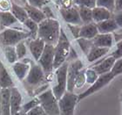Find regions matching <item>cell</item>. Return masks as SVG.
<instances>
[{"mask_svg": "<svg viewBox=\"0 0 122 115\" xmlns=\"http://www.w3.org/2000/svg\"><path fill=\"white\" fill-rule=\"evenodd\" d=\"M60 14L64 20L67 24L71 25H78V26H82L81 19L79 17L78 6H71L69 8H61Z\"/></svg>", "mask_w": 122, "mask_h": 115, "instance_id": "cell-11", "label": "cell"}, {"mask_svg": "<svg viewBox=\"0 0 122 115\" xmlns=\"http://www.w3.org/2000/svg\"><path fill=\"white\" fill-rule=\"evenodd\" d=\"M10 88L1 89V115H10Z\"/></svg>", "mask_w": 122, "mask_h": 115, "instance_id": "cell-17", "label": "cell"}, {"mask_svg": "<svg viewBox=\"0 0 122 115\" xmlns=\"http://www.w3.org/2000/svg\"><path fill=\"white\" fill-rule=\"evenodd\" d=\"M112 34H113V40H114V42H118L119 41L122 40V29H119L118 31L114 32Z\"/></svg>", "mask_w": 122, "mask_h": 115, "instance_id": "cell-44", "label": "cell"}, {"mask_svg": "<svg viewBox=\"0 0 122 115\" xmlns=\"http://www.w3.org/2000/svg\"><path fill=\"white\" fill-rule=\"evenodd\" d=\"M84 69V65L79 59H77L75 61H71L68 64L67 69V86L66 91L70 92H73L75 88V81H76L77 76L79 72Z\"/></svg>", "mask_w": 122, "mask_h": 115, "instance_id": "cell-9", "label": "cell"}, {"mask_svg": "<svg viewBox=\"0 0 122 115\" xmlns=\"http://www.w3.org/2000/svg\"><path fill=\"white\" fill-rule=\"evenodd\" d=\"M21 1H22L24 4H26V0H21Z\"/></svg>", "mask_w": 122, "mask_h": 115, "instance_id": "cell-50", "label": "cell"}, {"mask_svg": "<svg viewBox=\"0 0 122 115\" xmlns=\"http://www.w3.org/2000/svg\"><path fill=\"white\" fill-rule=\"evenodd\" d=\"M86 84V69H82L79 72V74L77 76L76 81H75V87L80 88Z\"/></svg>", "mask_w": 122, "mask_h": 115, "instance_id": "cell-35", "label": "cell"}, {"mask_svg": "<svg viewBox=\"0 0 122 115\" xmlns=\"http://www.w3.org/2000/svg\"><path fill=\"white\" fill-rule=\"evenodd\" d=\"M27 2H28V5H31L33 7L41 9L47 4L48 0H26V3Z\"/></svg>", "mask_w": 122, "mask_h": 115, "instance_id": "cell-38", "label": "cell"}, {"mask_svg": "<svg viewBox=\"0 0 122 115\" xmlns=\"http://www.w3.org/2000/svg\"><path fill=\"white\" fill-rule=\"evenodd\" d=\"M110 51V48H99V47L92 46L90 49L89 53L86 54V59L89 62L97 61L99 59L105 57Z\"/></svg>", "mask_w": 122, "mask_h": 115, "instance_id": "cell-19", "label": "cell"}, {"mask_svg": "<svg viewBox=\"0 0 122 115\" xmlns=\"http://www.w3.org/2000/svg\"><path fill=\"white\" fill-rule=\"evenodd\" d=\"M16 115H27V114H26V113L23 112V111H19V112H18Z\"/></svg>", "mask_w": 122, "mask_h": 115, "instance_id": "cell-47", "label": "cell"}, {"mask_svg": "<svg viewBox=\"0 0 122 115\" xmlns=\"http://www.w3.org/2000/svg\"><path fill=\"white\" fill-rule=\"evenodd\" d=\"M11 13L13 14V16L15 17L17 20L20 21L22 23H24L27 18H29L25 8L21 7L15 3L11 4Z\"/></svg>", "mask_w": 122, "mask_h": 115, "instance_id": "cell-24", "label": "cell"}, {"mask_svg": "<svg viewBox=\"0 0 122 115\" xmlns=\"http://www.w3.org/2000/svg\"><path fill=\"white\" fill-rule=\"evenodd\" d=\"M60 115H74L75 107L78 101V95L74 94L73 92L66 91L62 97L58 100Z\"/></svg>", "mask_w": 122, "mask_h": 115, "instance_id": "cell-6", "label": "cell"}, {"mask_svg": "<svg viewBox=\"0 0 122 115\" xmlns=\"http://www.w3.org/2000/svg\"><path fill=\"white\" fill-rule=\"evenodd\" d=\"M60 24L56 18H46L38 24V37L45 43L55 46L60 33Z\"/></svg>", "mask_w": 122, "mask_h": 115, "instance_id": "cell-1", "label": "cell"}, {"mask_svg": "<svg viewBox=\"0 0 122 115\" xmlns=\"http://www.w3.org/2000/svg\"><path fill=\"white\" fill-rule=\"evenodd\" d=\"M98 77H99V75L97 74L92 68L86 69V83L92 85L98 79Z\"/></svg>", "mask_w": 122, "mask_h": 115, "instance_id": "cell-31", "label": "cell"}, {"mask_svg": "<svg viewBox=\"0 0 122 115\" xmlns=\"http://www.w3.org/2000/svg\"><path fill=\"white\" fill-rule=\"evenodd\" d=\"M96 26L99 33H113L120 29L113 18L96 23Z\"/></svg>", "mask_w": 122, "mask_h": 115, "instance_id": "cell-16", "label": "cell"}, {"mask_svg": "<svg viewBox=\"0 0 122 115\" xmlns=\"http://www.w3.org/2000/svg\"><path fill=\"white\" fill-rule=\"evenodd\" d=\"M111 56H112L115 60L120 59L122 57V40L116 42V46H115V49L112 51V53L109 54Z\"/></svg>", "mask_w": 122, "mask_h": 115, "instance_id": "cell-36", "label": "cell"}, {"mask_svg": "<svg viewBox=\"0 0 122 115\" xmlns=\"http://www.w3.org/2000/svg\"><path fill=\"white\" fill-rule=\"evenodd\" d=\"M27 38H31L30 32L8 28L0 33V45L4 48L13 47Z\"/></svg>", "mask_w": 122, "mask_h": 115, "instance_id": "cell-3", "label": "cell"}, {"mask_svg": "<svg viewBox=\"0 0 122 115\" xmlns=\"http://www.w3.org/2000/svg\"><path fill=\"white\" fill-rule=\"evenodd\" d=\"M26 114L27 115H47L46 113V112L42 109V107H41L40 105H38V106H36L35 108L31 109V110L29 111Z\"/></svg>", "mask_w": 122, "mask_h": 115, "instance_id": "cell-42", "label": "cell"}, {"mask_svg": "<svg viewBox=\"0 0 122 115\" xmlns=\"http://www.w3.org/2000/svg\"><path fill=\"white\" fill-rule=\"evenodd\" d=\"M38 61L45 72V74H51L54 69V46L46 44L43 53Z\"/></svg>", "mask_w": 122, "mask_h": 115, "instance_id": "cell-8", "label": "cell"}, {"mask_svg": "<svg viewBox=\"0 0 122 115\" xmlns=\"http://www.w3.org/2000/svg\"><path fill=\"white\" fill-rule=\"evenodd\" d=\"M121 104H122V103H121Z\"/></svg>", "mask_w": 122, "mask_h": 115, "instance_id": "cell-51", "label": "cell"}, {"mask_svg": "<svg viewBox=\"0 0 122 115\" xmlns=\"http://www.w3.org/2000/svg\"><path fill=\"white\" fill-rule=\"evenodd\" d=\"M68 61H65L60 67L56 69V85L52 88V92L58 100L66 91L67 86V69H68Z\"/></svg>", "mask_w": 122, "mask_h": 115, "instance_id": "cell-5", "label": "cell"}, {"mask_svg": "<svg viewBox=\"0 0 122 115\" xmlns=\"http://www.w3.org/2000/svg\"><path fill=\"white\" fill-rule=\"evenodd\" d=\"M5 57L7 58L8 61L11 64L15 63L17 60H18V55H17V53H16L14 47H5Z\"/></svg>", "mask_w": 122, "mask_h": 115, "instance_id": "cell-29", "label": "cell"}, {"mask_svg": "<svg viewBox=\"0 0 122 115\" xmlns=\"http://www.w3.org/2000/svg\"><path fill=\"white\" fill-rule=\"evenodd\" d=\"M46 78V74L39 64L31 63L29 72L26 76V83L30 86L42 85Z\"/></svg>", "mask_w": 122, "mask_h": 115, "instance_id": "cell-10", "label": "cell"}, {"mask_svg": "<svg viewBox=\"0 0 122 115\" xmlns=\"http://www.w3.org/2000/svg\"><path fill=\"white\" fill-rule=\"evenodd\" d=\"M79 14L80 17L83 25L84 24H89L93 22L92 21V9L85 7V6H78Z\"/></svg>", "mask_w": 122, "mask_h": 115, "instance_id": "cell-25", "label": "cell"}, {"mask_svg": "<svg viewBox=\"0 0 122 115\" xmlns=\"http://www.w3.org/2000/svg\"><path fill=\"white\" fill-rule=\"evenodd\" d=\"M25 26L29 29V32L31 34V39H36V37L38 36V24L31 20L30 18H27L25 22Z\"/></svg>", "mask_w": 122, "mask_h": 115, "instance_id": "cell-28", "label": "cell"}, {"mask_svg": "<svg viewBox=\"0 0 122 115\" xmlns=\"http://www.w3.org/2000/svg\"><path fill=\"white\" fill-rule=\"evenodd\" d=\"M115 61L116 60L113 57L108 54L107 56L103 57L101 60L97 61L93 64V66H92V69H93L99 76L103 74H107V73L111 72Z\"/></svg>", "mask_w": 122, "mask_h": 115, "instance_id": "cell-12", "label": "cell"}, {"mask_svg": "<svg viewBox=\"0 0 122 115\" xmlns=\"http://www.w3.org/2000/svg\"><path fill=\"white\" fill-rule=\"evenodd\" d=\"M38 105H39V101H38V97H35V98L30 100V101L27 102L26 104H25L21 109H22L23 112L27 113L29 111H30L31 109H33V108H35L36 106H38Z\"/></svg>", "mask_w": 122, "mask_h": 115, "instance_id": "cell-34", "label": "cell"}, {"mask_svg": "<svg viewBox=\"0 0 122 115\" xmlns=\"http://www.w3.org/2000/svg\"><path fill=\"white\" fill-rule=\"evenodd\" d=\"M113 43H114V40H113L112 33H98L92 39L93 46L99 47V48H111Z\"/></svg>", "mask_w": 122, "mask_h": 115, "instance_id": "cell-14", "label": "cell"}, {"mask_svg": "<svg viewBox=\"0 0 122 115\" xmlns=\"http://www.w3.org/2000/svg\"><path fill=\"white\" fill-rule=\"evenodd\" d=\"M76 6H85V7L93 9L96 6V0H73Z\"/></svg>", "mask_w": 122, "mask_h": 115, "instance_id": "cell-33", "label": "cell"}, {"mask_svg": "<svg viewBox=\"0 0 122 115\" xmlns=\"http://www.w3.org/2000/svg\"><path fill=\"white\" fill-rule=\"evenodd\" d=\"M114 76L112 75V72L107 73V74H103L99 76L98 79L91 85L87 90H86L84 92H82L81 94L78 95V101H81L82 99H84L86 97H89L90 95H92L95 92L99 91V90H101L102 88H104L105 86H107L112 79H114Z\"/></svg>", "mask_w": 122, "mask_h": 115, "instance_id": "cell-7", "label": "cell"}, {"mask_svg": "<svg viewBox=\"0 0 122 115\" xmlns=\"http://www.w3.org/2000/svg\"><path fill=\"white\" fill-rule=\"evenodd\" d=\"M77 42L79 45L81 50L83 51L86 55L88 53H89L90 49L92 48V47L93 46L92 44V40H87V39H84V38H78L76 39Z\"/></svg>", "mask_w": 122, "mask_h": 115, "instance_id": "cell-27", "label": "cell"}, {"mask_svg": "<svg viewBox=\"0 0 122 115\" xmlns=\"http://www.w3.org/2000/svg\"><path fill=\"white\" fill-rule=\"evenodd\" d=\"M16 53L18 55V59H22L26 55V46L24 41H20L16 45Z\"/></svg>", "mask_w": 122, "mask_h": 115, "instance_id": "cell-32", "label": "cell"}, {"mask_svg": "<svg viewBox=\"0 0 122 115\" xmlns=\"http://www.w3.org/2000/svg\"><path fill=\"white\" fill-rule=\"evenodd\" d=\"M70 48H71L70 41H69L66 33L61 28L58 42L54 46L53 69H58L65 61H66V59L68 57L69 52H70Z\"/></svg>", "mask_w": 122, "mask_h": 115, "instance_id": "cell-2", "label": "cell"}, {"mask_svg": "<svg viewBox=\"0 0 122 115\" xmlns=\"http://www.w3.org/2000/svg\"><path fill=\"white\" fill-rule=\"evenodd\" d=\"M25 10L28 18H30L31 20H33L34 22H36L37 24L41 23L44 19H46V17L44 15L43 12L41 11V9L38 8L33 7L31 5H28L27 3L25 4Z\"/></svg>", "mask_w": 122, "mask_h": 115, "instance_id": "cell-21", "label": "cell"}, {"mask_svg": "<svg viewBox=\"0 0 122 115\" xmlns=\"http://www.w3.org/2000/svg\"><path fill=\"white\" fill-rule=\"evenodd\" d=\"M112 18L115 20L117 26H119V28L122 29V11L112 12Z\"/></svg>", "mask_w": 122, "mask_h": 115, "instance_id": "cell-40", "label": "cell"}, {"mask_svg": "<svg viewBox=\"0 0 122 115\" xmlns=\"http://www.w3.org/2000/svg\"><path fill=\"white\" fill-rule=\"evenodd\" d=\"M99 33L96 23L92 22L89 24H84L80 27L79 38H84L87 40H92Z\"/></svg>", "mask_w": 122, "mask_h": 115, "instance_id": "cell-18", "label": "cell"}, {"mask_svg": "<svg viewBox=\"0 0 122 115\" xmlns=\"http://www.w3.org/2000/svg\"><path fill=\"white\" fill-rule=\"evenodd\" d=\"M111 72L114 77H117L119 75L122 74V57L115 61Z\"/></svg>", "mask_w": 122, "mask_h": 115, "instance_id": "cell-37", "label": "cell"}, {"mask_svg": "<svg viewBox=\"0 0 122 115\" xmlns=\"http://www.w3.org/2000/svg\"><path fill=\"white\" fill-rule=\"evenodd\" d=\"M78 58V54H77V53L75 52V50H74L73 48H70V52H69V54H68V57H67V59H66V61H75V60H77Z\"/></svg>", "mask_w": 122, "mask_h": 115, "instance_id": "cell-43", "label": "cell"}, {"mask_svg": "<svg viewBox=\"0 0 122 115\" xmlns=\"http://www.w3.org/2000/svg\"><path fill=\"white\" fill-rule=\"evenodd\" d=\"M41 11L43 12L44 15L46 17V18H55V16L53 14V12L51 11V9L47 5H45L41 8Z\"/></svg>", "mask_w": 122, "mask_h": 115, "instance_id": "cell-41", "label": "cell"}, {"mask_svg": "<svg viewBox=\"0 0 122 115\" xmlns=\"http://www.w3.org/2000/svg\"><path fill=\"white\" fill-rule=\"evenodd\" d=\"M0 115H1V88H0Z\"/></svg>", "mask_w": 122, "mask_h": 115, "instance_id": "cell-48", "label": "cell"}, {"mask_svg": "<svg viewBox=\"0 0 122 115\" xmlns=\"http://www.w3.org/2000/svg\"><path fill=\"white\" fill-rule=\"evenodd\" d=\"M37 97L39 101V105L47 115H60L59 102L51 89L46 90L45 91L38 95Z\"/></svg>", "mask_w": 122, "mask_h": 115, "instance_id": "cell-4", "label": "cell"}, {"mask_svg": "<svg viewBox=\"0 0 122 115\" xmlns=\"http://www.w3.org/2000/svg\"><path fill=\"white\" fill-rule=\"evenodd\" d=\"M68 28L71 32L72 35L75 39H78L79 37V32H80V27L81 26H78V25H71V24H67Z\"/></svg>", "mask_w": 122, "mask_h": 115, "instance_id": "cell-39", "label": "cell"}, {"mask_svg": "<svg viewBox=\"0 0 122 115\" xmlns=\"http://www.w3.org/2000/svg\"><path fill=\"white\" fill-rule=\"evenodd\" d=\"M122 11V0H114V9L113 12Z\"/></svg>", "mask_w": 122, "mask_h": 115, "instance_id": "cell-46", "label": "cell"}, {"mask_svg": "<svg viewBox=\"0 0 122 115\" xmlns=\"http://www.w3.org/2000/svg\"><path fill=\"white\" fill-rule=\"evenodd\" d=\"M10 115H16L21 111L22 105V95L20 91L15 87L10 88Z\"/></svg>", "mask_w": 122, "mask_h": 115, "instance_id": "cell-13", "label": "cell"}, {"mask_svg": "<svg viewBox=\"0 0 122 115\" xmlns=\"http://www.w3.org/2000/svg\"><path fill=\"white\" fill-rule=\"evenodd\" d=\"M46 43L45 41L40 38L33 39L29 42V49L31 53V55L36 61H38V59L40 58L41 54L43 53L44 48H45Z\"/></svg>", "mask_w": 122, "mask_h": 115, "instance_id": "cell-15", "label": "cell"}, {"mask_svg": "<svg viewBox=\"0 0 122 115\" xmlns=\"http://www.w3.org/2000/svg\"><path fill=\"white\" fill-rule=\"evenodd\" d=\"M120 101H121V103H122V91H121V93H120Z\"/></svg>", "mask_w": 122, "mask_h": 115, "instance_id": "cell-49", "label": "cell"}, {"mask_svg": "<svg viewBox=\"0 0 122 115\" xmlns=\"http://www.w3.org/2000/svg\"><path fill=\"white\" fill-rule=\"evenodd\" d=\"M92 11V21L94 23H99L112 18V12L106 8L95 6Z\"/></svg>", "mask_w": 122, "mask_h": 115, "instance_id": "cell-20", "label": "cell"}, {"mask_svg": "<svg viewBox=\"0 0 122 115\" xmlns=\"http://www.w3.org/2000/svg\"><path fill=\"white\" fill-rule=\"evenodd\" d=\"M12 69L18 79L24 80L28 74L29 69H30V65L25 63V62L16 61L15 63L12 64Z\"/></svg>", "mask_w": 122, "mask_h": 115, "instance_id": "cell-22", "label": "cell"}, {"mask_svg": "<svg viewBox=\"0 0 122 115\" xmlns=\"http://www.w3.org/2000/svg\"><path fill=\"white\" fill-rule=\"evenodd\" d=\"M16 18L10 12H0V24L3 26H10L17 22Z\"/></svg>", "mask_w": 122, "mask_h": 115, "instance_id": "cell-26", "label": "cell"}, {"mask_svg": "<svg viewBox=\"0 0 122 115\" xmlns=\"http://www.w3.org/2000/svg\"><path fill=\"white\" fill-rule=\"evenodd\" d=\"M96 6L106 8L110 12H113L114 9V0H96Z\"/></svg>", "mask_w": 122, "mask_h": 115, "instance_id": "cell-30", "label": "cell"}, {"mask_svg": "<svg viewBox=\"0 0 122 115\" xmlns=\"http://www.w3.org/2000/svg\"><path fill=\"white\" fill-rule=\"evenodd\" d=\"M60 5H62V8H69L72 6L73 0H59Z\"/></svg>", "mask_w": 122, "mask_h": 115, "instance_id": "cell-45", "label": "cell"}, {"mask_svg": "<svg viewBox=\"0 0 122 115\" xmlns=\"http://www.w3.org/2000/svg\"><path fill=\"white\" fill-rule=\"evenodd\" d=\"M0 87H1V89L13 87L12 80L10 78L6 69L1 62H0Z\"/></svg>", "mask_w": 122, "mask_h": 115, "instance_id": "cell-23", "label": "cell"}]
</instances>
